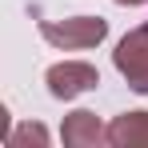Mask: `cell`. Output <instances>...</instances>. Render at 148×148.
Instances as JSON below:
<instances>
[{"mask_svg":"<svg viewBox=\"0 0 148 148\" xmlns=\"http://www.w3.org/2000/svg\"><path fill=\"white\" fill-rule=\"evenodd\" d=\"M40 36L52 48H96L108 36V20L100 16H68V20H40Z\"/></svg>","mask_w":148,"mask_h":148,"instance_id":"1","label":"cell"},{"mask_svg":"<svg viewBox=\"0 0 148 148\" xmlns=\"http://www.w3.org/2000/svg\"><path fill=\"white\" fill-rule=\"evenodd\" d=\"M112 64H116V72L128 80V88H132V92L148 96V24L132 28L120 44H116Z\"/></svg>","mask_w":148,"mask_h":148,"instance_id":"2","label":"cell"},{"mask_svg":"<svg viewBox=\"0 0 148 148\" xmlns=\"http://www.w3.org/2000/svg\"><path fill=\"white\" fill-rule=\"evenodd\" d=\"M44 84H48V92L56 100H76L80 92H92L100 84V72L92 64H84V60H60V64H52L44 72Z\"/></svg>","mask_w":148,"mask_h":148,"instance_id":"3","label":"cell"},{"mask_svg":"<svg viewBox=\"0 0 148 148\" xmlns=\"http://www.w3.org/2000/svg\"><path fill=\"white\" fill-rule=\"evenodd\" d=\"M60 140L68 148H96L108 140V128L96 120V112L88 108H76L72 116H64V128H60Z\"/></svg>","mask_w":148,"mask_h":148,"instance_id":"4","label":"cell"},{"mask_svg":"<svg viewBox=\"0 0 148 148\" xmlns=\"http://www.w3.org/2000/svg\"><path fill=\"white\" fill-rule=\"evenodd\" d=\"M108 144L116 148H148V112H124L108 124Z\"/></svg>","mask_w":148,"mask_h":148,"instance_id":"5","label":"cell"},{"mask_svg":"<svg viewBox=\"0 0 148 148\" xmlns=\"http://www.w3.org/2000/svg\"><path fill=\"white\" fill-rule=\"evenodd\" d=\"M4 144L8 148H48V128H44V124H20V128H16V132H8V136H4Z\"/></svg>","mask_w":148,"mask_h":148,"instance_id":"6","label":"cell"},{"mask_svg":"<svg viewBox=\"0 0 148 148\" xmlns=\"http://www.w3.org/2000/svg\"><path fill=\"white\" fill-rule=\"evenodd\" d=\"M116 4H124V8H136V4H148V0H116Z\"/></svg>","mask_w":148,"mask_h":148,"instance_id":"7","label":"cell"}]
</instances>
